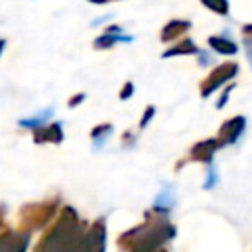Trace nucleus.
<instances>
[{
	"label": "nucleus",
	"instance_id": "9d476101",
	"mask_svg": "<svg viewBox=\"0 0 252 252\" xmlns=\"http://www.w3.org/2000/svg\"><path fill=\"white\" fill-rule=\"evenodd\" d=\"M154 110H156L154 106H148V108H146V114H144V118L140 120V128H146V124H148V122H150V118L154 116Z\"/></svg>",
	"mask_w": 252,
	"mask_h": 252
},
{
	"label": "nucleus",
	"instance_id": "423d86ee",
	"mask_svg": "<svg viewBox=\"0 0 252 252\" xmlns=\"http://www.w3.org/2000/svg\"><path fill=\"white\" fill-rule=\"evenodd\" d=\"M187 28H189V24L187 22H169L165 28H163V32H161V39L163 41H171L173 37H177V35H181L183 32H187Z\"/></svg>",
	"mask_w": 252,
	"mask_h": 252
},
{
	"label": "nucleus",
	"instance_id": "6e6552de",
	"mask_svg": "<svg viewBox=\"0 0 252 252\" xmlns=\"http://www.w3.org/2000/svg\"><path fill=\"white\" fill-rule=\"evenodd\" d=\"M199 49L195 47V43L191 39H183L179 45H173L171 49H167L163 53V57H171V55H183V53H197Z\"/></svg>",
	"mask_w": 252,
	"mask_h": 252
},
{
	"label": "nucleus",
	"instance_id": "4468645a",
	"mask_svg": "<svg viewBox=\"0 0 252 252\" xmlns=\"http://www.w3.org/2000/svg\"><path fill=\"white\" fill-rule=\"evenodd\" d=\"M93 2H108V0H93Z\"/></svg>",
	"mask_w": 252,
	"mask_h": 252
},
{
	"label": "nucleus",
	"instance_id": "f8f14e48",
	"mask_svg": "<svg viewBox=\"0 0 252 252\" xmlns=\"http://www.w3.org/2000/svg\"><path fill=\"white\" fill-rule=\"evenodd\" d=\"M230 89H232V85H230V87H228V89L222 93V98L217 102V106H219V108H220V106H224V102H226V98H228V93H230Z\"/></svg>",
	"mask_w": 252,
	"mask_h": 252
},
{
	"label": "nucleus",
	"instance_id": "f03ea898",
	"mask_svg": "<svg viewBox=\"0 0 252 252\" xmlns=\"http://www.w3.org/2000/svg\"><path fill=\"white\" fill-rule=\"evenodd\" d=\"M236 71H238V65L236 63H222V65H219L203 83H201V96H209L213 91H217L222 83H226L228 79H232L234 75H236Z\"/></svg>",
	"mask_w": 252,
	"mask_h": 252
},
{
	"label": "nucleus",
	"instance_id": "20e7f679",
	"mask_svg": "<svg viewBox=\"0 0 252 252\" xmlns=\"http://www.w3.org/2000/svg\"><path fill=\"white\" fill-rule=\"evenodd\" d=\"M220 148V144H219V140H203V142H199V144H195L193 146V150H191V159H195V161H211V158H213V154L217 152Z\"/></svg>",
	"mask_w": 252,
	"mask_h": 252
},
{
	"label": "nucleus",
	"instance_id": "1a4fd4ad",
	"mask_svg": "<svg viewBox=\"0 0 252 252\" xmlns=\"http://www.w3.org/2000/svg\"><path fill=\"white\" fill-rule=\"evenodd\" d=\"M203 4H207L213 12H219V14H226L228 12V4L226 0H201Z\"/></svg>",
	"mask_w": 252,
	"mask_h": 252
},
{
	"label": "nucleus",
	"instance_id": "f257e3e1",
	"mask_svg": "<svg viewBox=\"0 0 252 252\" xmlns=\"http://www.w3.org/2000/svg\"><path fill=\"white\" fill-rule=\"evenodd\" d=\"M158 215L152 219V213H146L148 220L118 238V246L126 252H156L159 246L175 236V226L161 215V211L154 209Z\"/></svg>",
	"mask_w": 252,
	"mask_h": 252
},
{
	"label": "nucleus",
	"instance_id": "ddd939ff",
	"mask_svg": "<svg viewBox=\"0 0 252 252\" xmlns=\"http://www.w3.org/2000/svg\"><path fill=\"white\" fill-rule=\"evenodd\" d=\"M130 93H132V83H128V85L124 87V91L120 93V98H128V96H130Z\"/></svg>",
	"mask_w": 252,
	"mask_h": 252
},
{
	"label": "nucleus",
	"instance_id": "7ed1b4c3",
	"mask_svg": "<svg viewBox=\"0 0 252 252\" xmlns=\"http://www.w3.org/2000/svg\"><path fill=\"white\" fill-rule=\"evenodd\" d=\"M244 126H246V118L244 116H234V118L226 120L219 130V144L220 146L234 144L238 140V136L244 132Z\"/></svg>",
	"mask_w": 252,
	"mask_h": 252
},
{
	"label": "nucleus",
	"instance_id": "2eb2a0df",
	"mask_svg": "<svg viewBox=\"0 0 252 252\" xmlns=\"http://www.w3.org/2000/svg\"><path fill=\"white\" fill-rule=\"evenodd\" d=\"M156 252H163V250H156Z\"/></svg>",
	"mask_w": 252,
	"mask_h": 252
},
{
	"label": "nucleus",
	"instance_id": "0eeeda50",
	"mask_svg": "<svg viewBox=\"0 0 252 252\" xmlns=\"http://www.w3.org/2000/svg\"><path fill=\"white\" fill-rule=\"evenodd\" d=\"M211 47L219 53H224V55H230V53H236V43H232L230 39L226 37H211L209 39Z\"/></svg>",
	"mask_w": 252,
	"mask_h": 252
},
{
	"label": "nucleus",
	"instance_id": "39448f33",
	"mask_svg": "<svg viewBox=\"0 0 252 252\" xmlns=\"http://www.w3.org/2000/svg\"><path fill=\"white\" fill-rule=\"evenodd\" d=\"M28 238L22 234L16 236H6L4 240H0V252H24Z\"/></svg>",
	"mask_w": 252,
	"mask_h": 252
},
{
	"label": "nucleus",
	"instance_id": "9b49d317",
	"mask_svg": "<svg viewBox=\"0 0 252 252\" xmlns=\"http://www.w3.org/2000/svg\"><path fill=\"white\" fill-rule=\"evenodd\" d=\"M215 181H217V175H215V169H213V167H211V169H209V181H207V183H205V189H211V187H213V183H215Z\"/></svg>",
	"mask_w": 252,
	"mask_h": 252
}]
</instances>
